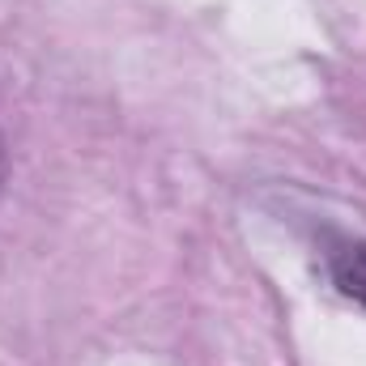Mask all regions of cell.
Segmentation results:
<instances>
[{
    "label": "cell",
    "mask_w": 366,
    "mask_h": 366,
    "mask_svg": "<svg viewBox=\"0 0 366 366\" xmlns=\"http://www.w3.org/2000/svg\"><path fill=\"white\" fill-rule=\"evenodd\" d=\"M328 277L345 298H354L366 311V243H354V239L332 243L328 247Z\"/></svg>",
    "instance_id": "cell-1"
},
{
    "label": "cell",
    "mask_w": 366,
    "mask_h": 366,
    "mask_svg": "<svg viewBox=\"0 0 366 366\" xmlns=\"http://www.w3.org/2000/svg\"><path fill=\"white\" fill-rule=\"evenodd\" d=\"M4 179H9V154H4V141H0V192H4Z\"/></svg>",
    "instance_id": "cell-2"
}]
</instances>
